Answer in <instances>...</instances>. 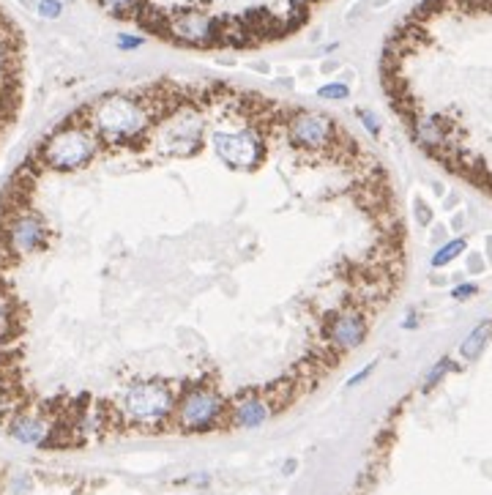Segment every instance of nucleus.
<instances>
[{"label": "nucleus", "instance_id": "obj_9", "mask_svg": "<svg viewBox=\"0 0 492 495\" xmlns=\"http://www.w3.org/2000/svg\"><path fill=\"white\" fill-rule=\"evenodd\" d=\"M367 334H369V315L359 306H345L342 312L323 318V340L340 353L359 347L367 340Z\"/></svg>", "mask_w": 492, "mask_h": 495}, {"label": "nucleus", "instance_id": "obj_14", "mask_svg": "<svg viewBox=\"0 0 492 495\" xmlns=\"http://www.w3.org/2000/svg\"><path fill=\"white\" fill-rule=\"evenodd\" d=\"M452 369H457L454 362H452L449 356H443V359H440V362H437L432 369H430V375H427V381H424V391H430V389H432L435 383L443 381V378H446V372H452Z\"/></svg>", "mask_w": 492, "mask_h": 495}, {"label": "nucleus", "instance_id": "obj_8", "mask_svg": "<svg viewBox=\"0 0 492 495\" xmlns=\"http://www.w3.org/2000/svg\"><path fill=\"white\" fill-rule=\"evenodd\" d=\"M0 235H3V247L11 255H30L36 249H44L50 241V230L44 225V219L33 211L11 213L0 228Z\"/></svg>", "mask_w": 492, "mask_h": 495}, {"label": "nucleus", "instance_id": "obj_18", "mask_svg": "<svg viewBox=\"0 0 492 495\" xmlns=\"http://www.w3.org/2000/svg\"><path fill=\"white\" fill-rule=\"evenodd\" d=\"M41 14L44 17H57L60 14V3L57 0H41Z\"/></svg>", "mask_w": 492, "mask_h": 495}, {"label": "nucleus", "instance_id": "obj_5", "mask_svg": "<svg viewBox=\"0 0 492 495\" xmlns=\"http://www.w3.org/2000/svg\"><path fill=\"white\" fill-rule=\"evenodd\" d=\"M172 408H175V394L162 381L134 383L123 397V411L134 421H142V424H156V421L167 419Z\"/></svg>", "mask_w": 492, "mask_h": 495}, {"label": "nucleus", "instance_id": "obj_12", "mask_svg": "<svg viewBox=\"0 0 492 495\" xmlns=\"http://www.w3.org/2000/svg\"><path fill=\"white\" fill-rule=\"evenodd\" d=\"M490 337H492V318L490 321H481V323L476 326L474 331L462 340V345H459V356H462L465 362L479 359V353L484 350V345L490 343Z\"/></svg>", "mask_w": 492, "mask_h": 495}, {"label": "nucleus", "instance_id": "obj_21", "mask_svg": "<svg viewBox=\"0 0 492 495\" xmlns=\"http://www.w3.org/2000/svg\"><path fill=\"white\" fill-rule=\"evenodd\" d=\"M468 266H471V271H476V268L481 271V257H479V255H471V260H468Z\"/></svg>", "mask_w": 492, "mask_h": 495}, {"label": "nucleus", "instance_id": "obj_10", "mask_svg": "<svg viewBox=\"0 0 492 495\" xmlns=\"http://www.w3.org/2000/svg\"><path fill=\"white\" fill-rule=\"evenodd\" d=\"M9 433H11V438H17L19 443H28V446H47L52 430H50V424L44 419L19 411L17 416L9 421Z\"/></svg>", "mask_w": 492, "mask_h": 495}, {"label": "nucleus", "instance_id": "obj_2", "mask_svg": "<svg viewBox=\"0 0 492 495\" xmlns=\"http://www.w3.org/2000/svg\"><path fill=\"white\" fill-rule=\"evenodd\" d=\"M82 123H88L91 132L107 145H123V143L142 140L145 132L156 126L140 91L101 96L96 104L88 107V118H82Z\"/></svg>", "mask_w": 492, "mask_h": 495}, {"label": "nucleus", "instance_id": "obj_16", "mask_svg": "<svg viewBox=\"0 0 492 495\" xmlns=\"http://www.w3.org/2000/svg\"><path fill=\"white\" fill-rule=\"evenodd\" d=\"M476 293H479V287L474 282H465V285H457L452 290V296H454V301H468V299H474Z\"/></svg>", "mask_w": 492, "mask_h": 495}, {"label": "nucleus", "instance_id": "obj_3", "mask_svg": "<svg viewBox=\"0 0 492 495\" xmlns=\"http://www.w3.org/2000/svg\"><path fill=\"white\" fill-rule=\"evenodd\" d=\"M96 151H99V137L91 132L88 123L74 121L57 129L50 140H44L41 162L57 172H74L94 162Z\"/></svg>", "mask_w": 492, "mask_h": 495}, {"label": "nucleus", "instance_id": "obj_11", "mask_svg": "<svg viewBox=\"0 0 492 495\" xmlns=\"http://www.w3.org/2000/svg\"><path fill=\"white\" fill-rule=\"evenodd\" d=\"M271 416V405L260 397H246V400L235 402V408H233V421L238 424V427H260L265 424Z\"/></svg>", "mask_w": 492, "mask_h": 495}, {"label": "nucleus", "instance_id": "obj_4", "mask_svg": "<svg viewBox=\"0 0 492 495\" xmlns=\"http://www.w3.org/2000/svg\"><path fill=\"white\" fill-rule=\"evenodd\" d=\"M265 126H284V123H241V129L213 134V145L219 159L233 170H255L268 156Z\"/></svg>", "mask_w": 492, "mask_h": 495}, {"label": "nucleus", "instance_id": "obj_22", "mask_svg": "<svg viewBox=\"0 0 492 495\" xmlns=\"http://www.w3.org/2000/svg\"><path fill=\"white\" fill-rule=\"evenodd\" d=\"M416 323H418L416 312H410V318H405V323H402V328H413Z\"/></svg>", "mask_w": 492, "mask_h": 495}, {"label": "nucleus", "instance_id": "obj_15", "mask_svg": "<svg viewBox=\"0 0 492 495\" xmlns=\"http://www.w3.org/2000/svg\"><path fill=\"white\" fill-rule=\"evenodd\" d=\"M359 121H361V126L369 132V137H378L380 134V121L375 118V113H369V110H359Z\"/></svg>", "mask_w": 492, "mask_h": 495}, {"label": "nucleus", "instance_id": "obj_6", "mask_svg": "<svg viewBox=\"0 0 492 495\" xmlns=\"http://www.w3.org/2000/svg\"><path fill=\"white\" fill-rule=\"evenodd\" d=\"M284 132L296 148L306 153H323L337 143V123L315 110H296L290 115Z\"/></svg>", "mask_w": 492, "mask_h": 495}, {"label": "nucleus", "instance_id": "obj_13", "mask_svg": "<svg viewBox=\"0 0 492 495\" xmlns=\"http://www.w3.org/2000/svg\"><path fill=\"white\" fill-rule=\"evenodd\" d=\"M468 249V241L465 238H454V241H446L440 249H435V255H432V268H443L449 266L452 260H457L462 252Z\"/></svg>", "mask_w": 492, "mask_h": 495}, {"label": "nucleus", "instance_id": "obj_19", "mask_svg": "<svg viewBox=\"0 0 492 495\" xmlns=\"http://www.w3.org/2000/svg\"><path fill=\"white\" fill-rule=\"evenodd\" d=\"M416 216H418V222H421V225H430V222H432V213H430V208H427L424 203H418Z\"/></svg>", "mask_w": 492, "mask_h": 495}, {"label": "nucleus", "instance_id": "obj_1", "mask_svg": "<svg viewBox=\"0 0 492 495\" xmlns=\"http://www.w3.org/2000/svg\"><path fill=\"white\" fill-rule=\"evenodd\" d=\"M148 36L189 50H255L303 30L328 0H96Z\"/></svg>", "mask_w": 492, "mask_h": 495}, {"label": "nucleus", "instance_id": "obj_17", "mask_svg": "<svg viewBox=\"0 0 492 495\" xmlns=\"http://www.w3.org/2000/svg\"><path fill=\"white\" fill-rule=\"evenodd\" d=\"M347 94H350L347 85H325V88H320L323 99H345Z\"/></svg>", "mask_w": 492, "mask_h": 495}, {"label": "nucleus", "instance_id": "obj_20", "mask_svg": "<svg viewBox=\"0 0 492 495\" xmlns=\"http://www.w3.org/2000/svg\"><path fill=\"white\" fill-rule=\"evenodd\" d=\"M372 369H375V362H372V364H367V367H364V369H361V372H359V375H353V378L347 381V386H356V383H361V381H364V378H367V375H369V372H372Z\"/></svg>", "mask_w": 492, "mask_h": 495}, {"label": "nucleus", "instance_id": "obj_7", "mask_svg": "<svg viewBox=\"0 0 492 495\" xmlns=\"http://www.w3.org/2000/svg\"><path fill=\"white\" fill-rule=\"evenodd\" d=\"M225 416V402L216 391L206 389L203 383L191 386L184 394V400L178 402V421L184 430H211L213 424H219Z\"/></svg>", "mask_w": 492, "mask_h": 495}]
</instances>
